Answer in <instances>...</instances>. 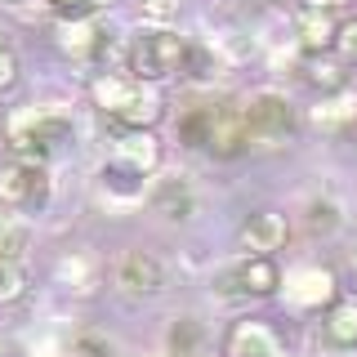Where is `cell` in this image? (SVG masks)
Instances as JSON below:
<instances>
[{
	"mask_svg": "<svg viewBox=\"0 0 357 357\" xmlns=\"http://www.w3.org/2000/svg\"><path fill=\"white\" fill-rule=\"evenodd\" d=\"M174 134L183 148L210 152L215 161H237L250 152V134H245L241 103L228 98H210V103H192L183 116L174 121Z\"/></svg>",
	"mask_w": 357,
	"mask_h": 357,
	"instance_id": "6da1fadb",
	"label": "cell"
},
{
	"mask_svg": "<svg viewBox=\"0 0 357 357\" xmlns=\"http://www.w3.org/2000/svg\"><path fill=\"white\" fill-rule=\"evenodd\" d=\"M89 94H94V107L103 112L107 121H116L121 130L130 126H156L161 121V94H156V85L139 81V76H121V72H103L94 85H89Z\"/></svg>",
	"mask_w": 357,
	"mask_h": 357,
	"instance_id": "7a4b0ae2",
	"label": "cell"
},
{
	"mask_svg": "<svg viewBox=\"0 0 357 357\" xmlns=\"http://www.w3.org/2000/svg\"><path fill=\"white\" fill-rule=\"evenodd\" d=\"M76 134L72 116L63 107H40V103H27L9 116L5 126V143L14 156H36V161H50L54 152L63 148L67 139Z\"/></svg>",
	"mask_w": 357,
	"mask_h": 357,
	"instance_id": "3957f363",
	"label": "cell"
},
{
	"mask_svg": "<svg viewBox=\"0 0 357 357\" xmlns=\"http://www.w3.org/2000/svg\"><path fill=\"white\" fill-rule=\"evenodd\" d=\"M183 54H188V40L178 36L174 27L143 22L126 45V67H130V76H139V81L161 85V81H170L174 72H183Z\"/></svg>",
	"mask_w": 357,
	"mask_h": 357,
	"instance_id": "277c9868",
	"label": "cell"
},
{
	"mask_svg": "<svg viewBox=\"0 0 357 357\" xmlns=\"http://www.w3.org/2000/svg\"><path fill=\"white\" fill-rule=\"evenodd\" d=\"M282 290V268L273 264V255H237L210 277V295L219 304H250V299H268Z\"/></svg>",
	"mask_w": 357,
	"mask_h": 357,
	"instance_id": "5b68a950",
	"label": "cell"
},
{
	"mask_svg": "<svg viewBox=\"0 0 357 357\" xmlns=\"http://www.w3.org/2000/svg\"><path fill=\"white\" fill-rule=\"evenodd\" d=\"M54 201V170L50 161L36 156H14L9 165H0V206L18 210V215H45Z\"/></svg>",
	"mask_w": 357,
	"mask_h": 357,
	"instance_id": "8992f818",
	"label": "cell"
},
{
	"mask_svg": "<svg viewBox=\"0 0 357 357\" xmlns=\"http://www.w3.org/2000/svg\"><path fill=\"white\" fill-rule=\"evenodd\" d=\"M241 116H245L250 148H286L295 139V103L282 89H255L241 103Z\"/></svg>",
	"mask_w": 357,
	"mask_h": 357,
	"instance_id": "52a82bcc",
	"label": "cell"
},
{
	"mask_svg": "<svg viewBox=\"0 0 357 357\" xmlns=\"http://www.w3.org/2000/svg\"><path fill=\"white\" fill-rule=\"evenodd\" d=\"M282 299L295 312H321L340 299V277L326 264H299L282 277Z\"/></svg>",
	"mask_w": 357,
	"mask_h": 357,
	"instance_id": "ba28073f",
	"label": "cell"
},
{
	"mask_svg": "<svg viewBox=\"0 0 357 357\" xmlns=\"http://www.w3.org/2000/svg\"><path fill=\"white\" fill-rule=\"evenodd\" d=\"M112 286H116V295L134 299V304H143V299H156L165 290V264L156 259L152 250H126L116 255V264H112Z\"/></svg>",
	"mask_w": 357,
	"mask_h": 357,
	"instance_id": "9c48e42d",
	"label": "cell"
},
{
	"mask_svg": "<svg viewBox=\"0 0 357 357\" xmlns=\"http://www.w3.org/2000/svg\"><path fill=\"white\" fill-rule=\"evenodd\" d=\"M148 188H152V174L134 170V165H126L121 156H112L107 165H98L94 170V192L98 201H103L107 210H134L148 201Z\"/></svg>",
	"mask_w": 357,
	"mask_h": 357,
	"instance_id": "30bf717a",
	"label": "cell"
},
{
	"mask_svg": "<svg viewBox=\"0 0 357 357\" xmlns=\"http://www.w3.org/2000/svg\"><path fill=\"white\" fill-rule=\"evenodd\" d=\"M148 210L161 223L183 228V223H192L201 215V192L188 174H161V178H152V188H148Z\"/></svg>",
	"mask_w": 357,
	"mask_h": 357,
	"instance_id": "8fae6325",
	"label": "cell"
},
{
	"mask_svg": "<svg viewBox=\"0 0 357 357\" xmlns=\"http://www.w3.org/2000/svg\"><path fill=\"white\" fill-rule=\"evenodd\" d=\"M54 40L72 63H94L107 54V22L98 14H76V18H59Z\"/></svg>",
	"mask_w": 357,
	"mask_h": 357,
	"instance_id": "7c38bea8",
	"label": "cell"
},
{
	"mask_svg": "<svg viewBox=\"0 0 357 357\" xmlns=\"http://www.w3.org/2000/svg\"><path fill=\"white\" fill-rule=\"evenodd\" d=\"M223 357H286V349H282V340H277L273 326L245 317V321H237V326L228 331V340H223Z\"/></svg>",
	"mask_w": 357,
	"mask_h": 357,
	"instance_id": "4fadbf2b",
	"label": "cell"
},
{
	"mask_svg": "<svg viewBox=\"0 0 357 357\" xmlns=\"http://www.w3.org/2000/svg\"><path fill=\"white\" fill-rule=\"evenodd\" d=\"M340 228H344V206H340V197L312 192L304 206H299V232H304L308 241H331Z\"/></svg>",
	"mask_w": 357,
	"mask_h": 357,
	"instance_id": "5bb4252c",
	"label": "cell"
},
{
	"mask_svg": "<svg viewBox=\"0 0 357 357\" xmlns=\"http://www.w3.org/2000/svg\"><path fill=\"white\" fill-rule=\"evenodd\" d=\"M290 237V228H286V219L277 215V210H259V215H250L241 223V250L245 255H273V250H282Z\"/></svg>",
	"mask_w": 357,
	"mask_h": 357,
	"instance_id": "9a60e30c",
	"label": "cell"
},
{
	"mask_svg": "<svg viewBox=\"0 0 357 357\" xmlns=\"http://www.w3.org/2000/svg\"><path fill=\"white\" fill-rule=\"evenodd\" d=\"M165 353L170 357H206L210 353V326L197 312H174L165 326Z\"/></svg>",
	"mask_w": 357,
	"mask_h": 357,
	"instance_id": "2e32d148",
	"label": "cell"
},
{
	"mask_svg": "<svg viewBox=\"0 0 357 357\" xmlns=\"http://www.w3.org/2000/svg\"><path fill=\"white\" fill-rule=\"evenodd\" d=\"M295 45L304 54H326L335 36H340V22L331 18V9H317V5H308V9H299L295 14Z\"/></svg>",
	"mask_w": 357,
	"mask_h": 357,
	"instance_id": "e0dca14e",
	"label": "cell"
},
{
	"mask_svg": "<svg viewBox=\"0 0 357 357\" xmlns=\"http://www.w3.org/2000/svg\"><path fill=\"white\" fill-rule=\"evenodd\" d=\"M116 156L143 174H156L161 170V139L148 126H130V130L116 134Z\"/></svg>",
	"mask_w": 357,
	"mask_h": 357,
	"instance_id": "ac0fdd59",
	"label": "cell"
},
{
	"mask_svg": "<svg viewBox=\"0 0 357 357\" xmlns=\"http://www.w3.org/2000/svg\"><path fill=\"white\" fill-rule=\"evenodd\" d=\"M54 282L72 295H89L98 286V259L89 250H67L59 264H54Z\"/></svg>",
	"mask_w": 357,
	"mask_h": 357,
	"instance_id": "d6986e66",
	"label": "cell"
},
{
	"mask_svg": "<svg viewBox=\"0 0 357 357\" xmlns=\"http://www.w3.org/2000/svg\"><path fill=\"white\" fill-rule=\"evenodd\" d=\"M357 116V94L349 89H335V94H321V103L312 107V126L326 130V134H344Z\"/></svg>",
	"mask_w": 357,
	"mask_h": 357,
	"instance_id": "ffe728a7",
	"label": "cell"
},
{
	"mask_svg": "<svg viewBox=\"0 0 357 357\" xmlns=\"http://www.w3.org/2000/svg\"><path fill=\"white\" fill-rule=\"evenodd\" d=\"M27 245H31L27 215L0 210V264H27Z\"/></svg>",
	"mask_w": 357,
	"mask_h": 357,
	"instance_id": "44dd1931",
	"label": "cell"
},
{
	"mask_svg": "<svg viewBox=\"0 0 357 357\" xmlns=\"http://www.w3.org/2000/svg\"><path fill=\"white\" fill-rule=\"evenodd\" d=\"M321 335L353 353L357 349V299H335L326 308V317H321Z\"/></svg>",
	"mask_w": 357,
	"mask_h": 357,
	"instance_id": "7402d4cb",
	"label": "cell"
},
{
	"mask_svg": "<svg viewBox=\"0 0 357 357\" xmlns=\"http://www.w3.org/2000/svg\"><path fill=\"white\" fill-rule=\"evenodd\" d=\"M67 357H126L121 353V344L112 340L103 331H81L67 340Z\"/></svg>",
	"mask_w": 357,
	"mask_h": 357,
	"instance_id": "603a6c76",
	"label": "cell"
},
{
	"mask_svg": "<svg viewBox=\"0 0 357 357\" xmlns=\"http://www.w3.org/2000/svg\"><path fill=\"white\" fill-rule=\"evenodd\" d=\"M27 295V264H0V304Z\"/></svg>",
	"mask_w": 357,
	"mask_h": 357,
	"instance_id": "cb8c5ba5",
	"label": "cell"
},
{
	"mask_svg": "<svg viewBox=\"0 0 357 357\" xmlns=\"http://www.w3.org/2000/svg\"><path fill=\"white\" fill-rule=\"evenodd\" d=\"M18 76H22V59H18L14 40L0 31V94H9V89L18 85Z\"/></svg>",
	"mask_w": 357,
	"mask_h": 357,
	"instance_id": "d4e9b609",
	"label": "cell"
},
{
	"mask_svg": "<svg viewBox=\"0 0 357 357\" xmlns=\"http://www.w3.org/2000/svg\"><path fill=\"white\" fill-rule=\"evenodd\" d=\"M312 59H317V63L308 67V81H312V85H321V94H335V89H344V76H340V67H335V63H326L321 54H312Z\"/></svg>",
	"mask_w": 357,
	"mask_h": 357,
	"instance_id": "484cf974",
	"label": "cell"
},
{
	"mask_svg": "<svg viewBox=\"0 0 357 357\" xmlns=\"http://www.w3.org/2000/svg\"><path fill=\"white\" fill-rule=\"evenodd\" d=\"M178 18V0H143V22H161V27H170Z\"/></svg>",
	"mask_w": 357,
	"mask_h": 357,
	"instance_id": "4316f807",
	"label": "cell"
},
{
	"mask_svg": "<svg viewBox=\"0 0 357 357\" xmlns=\"http://www.w3.org/2000/svg\"><path fill=\"white\" fill-rule=\"evenodd\" d=\"M59 18H76V14H98V0H45Z\"/></svg>",
	"mask_w": 357,
	"mask_h": 357,
	"instance_id": "83f0119b",
	"label": "cell"
},
{
	"mask_svg": "<svg viewBox=\"0 0 357 357\" xmlns=\"http://www.w3.org/2000/svg\"><path fill=\"white\" fill-rule=\"evenodd\" d=\"M335 50H340L344 63H357V18L340 27V36H335Z\"/></svg>",
	"mask_w": 357,
	"mask_h": 357,
	"instance_id": "f1b7e54d",
	"label": "cell"
},
{
	"mask_svg": "<svg viewBox=\"0 0 357 357\" xmlns=\"http://www.w3.org/2000/svg\"><path fill=\"white\" fill-rule=\"evenodd\" d=\"M31 5H36V0H0V9H18V14H22V9H31Z\"/></svg>",
	"mask_w": 357,
	"mask_h": 357,
	"instance_id": "f546056e",
	"label": "cell"
},
{
	"mask_svg": "<svg viewBox=\"0 0 357 357\" xmlns=\"http://www.w3.org/2000/svg\"><path fill=\"white\" fill-rule=\"evenodd\" d=\"M349 290H353V299H357V255H353V264H349Z\"/></svg>",
	"mask_w": 357,
	"mask_h": 357,
	"instance_id": "4dcf8cb0",
	"label": "cell"
},
{
	"mask_svg": "<svg viewBox=\"0 0 357 357\" xmlns=\"http://www.w3.org/2000/svg\"><path fill=\"white\" fill-rule=\"evenodd\" d=\"M312 5H317V9H331V14H335V9H340L344 0H312Z\"/></svg>",
	"mask_w": 357,
	"mask_h": 357,
	"instance_id": "1f68e13d",
	"label": "cell"
},
{
	"mask_svg": "<svg viewBox=\"0 0 357 357\" xmlns=\"http://www.w3.org/2000/svg\"><path fill=\"white\" fill-rule=\"evenodd\" d=\"M165 357H170V353H165Z\"/></svg>",
	"mask_w": 357,
	"mask_h": 357,
	"instance_id": "d6a6232c",
	"label": "cell"
}]
</instances>
